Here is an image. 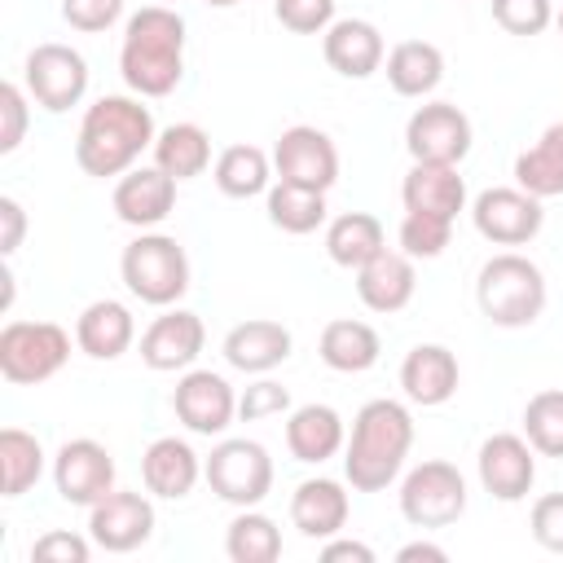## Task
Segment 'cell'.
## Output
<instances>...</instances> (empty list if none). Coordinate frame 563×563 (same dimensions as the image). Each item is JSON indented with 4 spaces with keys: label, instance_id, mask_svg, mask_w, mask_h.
I'll return each mask as SVG.
<instances>
[{
    "label": "cell",
    "instance_id": "f6af8a7d",
    "mask_svg": "<svg viewBox=\"0 0 563 563\" xmlns=\"http://www.w3.org/2000/svg\"><path fill=\"white\" fill-rule=\"evenodd\" d=\"M88 554H92V537L79 532H44L31 545V559L40 563H88Z\"/></svg>",
    "mask_w": 563,
    "mask_h": 563
},
{
    "label": "cell",
    "instance_id": "7402d4cb",
    "mask_svg": "<svg viewBox=\"0 0 563 563\" xmlns=\"http://www.w3.org/2000/svg\"><path fill=\"white\" fill-rule=\"evenodd\" d=\"M457 383H462V369H457V356L444 343H418L400 361V387L422 409L453 400Z\"/></svg>",
    "mask_w": 563,
    "mask_h": 563
},
{
    "label": "cell",
    "instance_id": "4dcf8cb0",
    "mask_svg": "<svg viewBox=\"0 0 563 563\" xmlns=\"http://www.w3.org/2000/svg\"><path fill=\"white\" fill-rule=\"evenodd\" d=\"M515 185L537 194V198H554L563 194V119L550 123L519 158H515Z\"/></svg>",
    "mask_w": 563,
    "mask_h": 563
},
{
    "label": "cell",
    "instance_id": "f35d334b",
    "mask_svg": "<svg viewBox=\"0 0 563 563\" xmlns=\"http://www.w3.org/2000/svg\"><path fill=\"white\" fill-rule=\"evenodd\" d=\"M493 22L506 35H541L554 22V4L550 0H493Z\"/></svg>",
    "mask_w": 563,
    "mask_h": 563
},
{
    "label": "cell",
    "instance_id": "ab89813d",
    "mask_svg": "<svg viewBox=\"0 0 563 563\" xmlns=\"http://www.w3.org/2000/svg\"><path fill=\"white\" fill-rule=\"evenodd\" d=\"M273 13L295 35H325L334 22V0H273Z\"/></svg>",
    "mask_w": 563,
    "mask_h": 563
},
{
    "label": "cell",
    "instance_id": "ee69618b",
    "mask_svg": "<svg viewBox=\"0 0 563 563\" xmlns=\"http://www.w3.org/2000/svg\"><path fill=\"white\" fill-rule=\"evenodd\" d=\"M528 528H532V541H537L541 550L563 554V493H545V497H537V501H532V519H528Z\"/></svg>",
    "mask_w": 563,
    "mask_h": 563
},
{
    "label": "cell",
    "instance_id": "f1b7e54d",
    "mask_svg": "<svg viewBox=\"0 0 563 563\" xmlns=\"http://www.w3.org/2000/svg\"><path fill=\"white\" fill-rule=\"evenodd\" d=\"M383 66L396 97H431L444 79V53L431 40H400Z\"/></svg>",
    "mask_w": 563,
    "mask_h": 563
},
{
    "label": "cell",
    "instance_id": "b9f144b4",
    "mask_svg": "<svg viewBox=\"0 0 563 563\" xmlns=\"http://www.w3.org/2000/svg\"><path fill=\"white\" fill-rule=\"evenodd\" d=\"M273 413H290V391L282 383L260 378L238 396V418L242 422H260V418H273Z\"/></svg>",
    "mask_w": 563,
    "mask_h": 563
},
{
    "label": "cell",
    "instance_id": "e0dca14e",
    "mask_svg": "<svg viewBox=\"0 0 563 563\" xmlns=\"http://www.w3.org/2000/svg\"><path fill=\"white\" fill-rule=\"evenodd\" d=\"M207 343V330H202V317L189 312V308H167L163 317H154L141 334V361L158 374H172V369H189L198 361Z\"/></svg>",
    "mask_w": 563,
    "mask_h": 563
},
{
    "label": "cell",
    "instance_id": "ac0fdd59",
    "mask_svg": "<svg viewBox=\"0 0 563 563\" xmlns=\"http://www.w3.org/2000/svg\"><path fill=\"white\" fill-rule=\"evenodd\" d=\"M321 53H325V66L343 79H369L387 62L383 31L365 18H334L321 35Z\"/></svg>",
    "mask_w": 563,
    "mask_h": 563
},
{
    "label": "cell",
    "instance_id": "7dc6e473",
    "mask_svg": "<svg viewBox=\"0 0 563 563\" xmlns=\"http://www.w3.org/2000/svg\"><path fill=\"white\" fill-rule=\"evenodd\" d=\"M321 559H325V563H343V559H352V563H374V550H369L365 541H347V537H330V541L321 545Z\"/></svg>",
    "mask_w": 563,
    "mask_h": 563
},
{
    "label": "cell",
    "instance_id": "5b68a950",
    "mask_svg": "<svg viewBox=\"0 0 563 563\" xmlns=\"http://www.w3.org/2000/svg\"><path fill=\"white\" fill-rule=\"evenodd\" d=\"M119 273H123V286L141 303H154V308H172L189 290V255L167 233H145L141 229V238H132L123 246Z\"/></svg>",
    "mask_w": 563,
    "mask_h": 563
},
{
    "label": "cell",
    "instance_id": "681fc988",
    "mask_svg": "<svg viewBox=\"0 0 563 563\" xmlns=\"http://www.w3.org/2000/svg\"><path fill=\"white\" fill-rule=\"evenodd\" d=\"M202 4H211V9H233V4H242V0H202Z\"/></svg>",
    "mask_w": 563,
    "mask_h": 563
},
{
    "label": "cell",
    "instance_id": "ba28073f",
    "mask_svg": "<svg viewBox=\"0 0 563 563\" xmlns=\"http://www.w3.org/2000/svg\"><path fill=\"white\" fill-rule=\"evenodd\" d=\"M400 515L413 528H449L466 515V479L453 462L427 457L400 479Z\"/></svg>",
    "mask_w": 563,
    "mask_h": 563
},
{
    "label": "cell",
    "instance_id": "d590c367",
    "mask_svg": "<svg viewBox=\"0 0 563 563\" xmlns=\"http://www.w3.org/2000/svg\"><path fill=\"white\" fill-rule=\"evenodd\" d=\"M44 475V444L22 431V427H4L0 431V488L4 497H22L26 488H35Z\"/></svg>",
    "mask_w": 563,
    "mask_h": 563
},
{
    "label": "cell",
    "instance_id": "836d02e7",
    "mask_svg": "<svg viewBox=\"0 0 563 563\" xmlns=\"http://www.w3.org/2000/svg\"><path fill=\"white\" fill-rule=\"evenodd\" d=\"M216 185L224 198H255L273 185V158L260 145H229L216 158Z\"/></svg>",
    "mask_w": 563,
    "mask_h": 563
},
{
    "label": "cell",
    "instance_id": "f907efd6",
    "mask_svg": "<svg viewBox=\"0 0 563 563\" xmlns=\"http://www.w3.org/2000/svg\"><path fill=\"white\" fill-rule=\"evenodd\" d=\"M554 26H559V35H563V9H559V13H554Z\"/></svg>",
    "mask_w": 563,
    "mask_h": 563
},
{
    "label": "cell",
    "instance_id": "6da1fadb",
    "mask_svg": "<svg viewBox=\"0 0 563 563\" xmlns=\"http://www.w3.org/2000/svg\"><path fill=\"white\" fill-rule=\"evenodd\" d=\"M409 449H413V413L391 396L365 400L343 444V479L356 493H383L405 471Z\"/></svg>",
    "mask_w": 563,
    "mask_h": 563
},
{
    "label": "cell",
    "instance_id": "9a60e30c",
    "mask_svg": "<svg viewBox=\"0 0 563 563\" xmlns=\"http://www.w3.org/2000/svg\"><path fill=\"white\" fill-rule=\"evenodd\" d=\"M475 471H479V484L488 497L497 501H523L537 484V449L528 444V435H515V431H497L479 444V457H475Z\"/></svg>",
    "mask_w": 563,
    "mask_h": 563
},
{
    "label": "cell",
    "instance_id": "30bf717a",
    "mask_svg": "<svg viewBox=\"0 0 563 563\" xmlns=\"http://www.w3.org/2000/svg\"><path fill=\"white\" fill-rule=\"evenodd\" d=\"M471 119L453 101H427L405 123V150L413 163H449L457 167L471 154Z\"/></svg>",
    "mask_w": 563,
    "mask_h": 563
},
{
    "label": "cell",
    "instance_id": "2e32d148",
    "mask_svg": "<svg viewBox=\"0 0 563 563\" xmlns=\"http://www.w3.org/2000/svg\"><path fill=\"white\" fill-rule=\"evenodd\" d=\"M172 409L194 435H224L238 418V391L216 369H189L172 391Z\"/></svg>",
    "mask_w": 563,
    "mask_h": 563
},
{
    "label": "cell",
    "instance_id": "d6986e66",
    "mask_svg": "<svg viewBox=\"0 0 563 563\" xmlns=\"http://www.w3.org/2000/svg\"><path fill=\"white\" fill-rule=\"evenodd\" d=\"M114 216L132 229H154L176 207V180L163 167H132L114 185Z\"/></svg>",
    "mask_w": 563,
    "mask_h": 563
},
{
    "label": "cell",
    "instance_id": "60d3db41",
    "mask_svg": "<svg viewBox=\"0 0 563 563\" xmlns=\"http://www.w3.org/2000/svg\"><path fill=\"white\" fill-rule=\"evenodd\" d=\"M26 88L18 84H0V154H13L26 136V119H31V106H26Z\"/></svg>",
    "mask_w": 563,
    "mask_h": 563
},
{
    "label": "cell",
    "instance_id": "d4e9b609",
    "mask_svg": "<svg viewBox=\"0 0 563 563\" xmlns=\"http://www.w3.org/2000/svg\"><path fill=\"white\" fill-rule=\"evenodd\" d=\"M418 290V273H413V260L405 251H378L369 264L356 268V295L369 312H400Z\"/></svg>",
    "mask_w": 563,
    "mask_h": 563
},
{
    "label": "cell",
    "instance_id": "4316f807",
    "mask_svg": "<svg viewBox=\"0 0 563 563\" xmlns=\"http://www.w3.org/2000/svg\"><path fill=\"white\" fill-rule=\"evenodd\" d=\"M136 339V317L119 299H92L75 321V343L92 361H119Z\"/></svg>",
    "mask_w": 563,
    "mask_h": 563
},
{
    "label": "cell",
    "instance_id": "e575fe53",
    "mask_svg": "<svg viewBox=\"0 0 563 563\" xmlns=\"http://www.w3.org/2000/svg\"><path fill=\"white\" fill-rule=\"evenodd\" d=\"M264 207H268V220L282 233H295V238H303V233L325 224V194L321 189H303V185L277 180V185H268Z\"/></svg>",
    "mask_w": 563,
    "mask_h": 563
},
{
    "label": "cell",
    "instance_id": "8fae6325",
    "mask_svg": "<svg viewBox=\"0 0 563 563\" xmlns=\"http://www.w3.org/2000/svg\"><path fill=\"white\" fill-rule=\"evenodd\" d=\"M471 220L479 229V238H488L493 246H523L541 233L545 211L541 198L519 189V185H493L471 202Z\"/></svg>",
    "mask_w": 563,
    "mask_h": 563
},
{
    "label": "cell",
    "instance_id": "52a82bcc",
    "mask_svg": "<svg viewBox=\"0 0 563 563\" xmlns=\"http://www.w3.org/2000/svg\"><path fill=\"white\" fill-rule=\"evenodd\" d=\"M202 479L211 484V493L220 501L246 510L273 493V457L260 440H246V435L220 440L202 462Z\"/></svg>",
    "mask_w": 563,
    "mask_h": 563
},
{
    "label": "cell",
    "instance_id": "bcb514c9",
    "mask_svg": "<svg viewBox=\"0 0 563 563\" xmlns=\"http://www.w3.org/2000/svg\"><path fill=\"white\" fill-rule=\"evenodd\" d=\"M22 233H26V211L18 198H0V255H13L22 246Z\"/></svg>",
    "mask_w": 563,
    "mask_h": 563
},
{
    "label": "cell",
    "instance_id": "d6a6232c",
    "mask_svg": "<svg viewBox=\"0 0 563 563\" xmlns=\"http://www.w3.org/2000/svg\"><path fill=\"white\" fill-rule=\"evenodd\" d=\"M224 554L233 563H277L282 559V528L264 510L246 506L224 528Z\"/></svg>",
    "mask_w": 563,
    "mask_h": 563
},
{
    "label": "cell",
    "instance_id": "cb8c5ba5",
    "mask_svg": "<svg viewBox=\"0 0 563 563\" xmlns=\"http://www.w3.org/2000/svg\"><path fill=\"white\" fill-rule=\"evenodd\" d=\"M400 202L405 211L457 220V211H466V180L449 163H413L400 180Z\"/></svg>",
    "mask_w": 563,
    "mask_h": 563
},
{
    "label": "cell",
    "instance_id": "603a6c76",
    "mask_svg": "<svg viewBox=\"0 0 563 563\" xmlns=\"http://www.w3.org/2000/svg\"><path fill=\"white\" fill-rule=\"evenodd\" d=\"M347 488L330 475H317V479H303L295 493H290V523L299 528V537L308 541H330L343 532L347 523Z\"/></svg>",
    "mask_w": 563,
    "mask_h": 563
},
{
    "label": "cell",
    "instance_id": "44dd1931",
    "mask_svg": "<svg viewBox=\"0 0 563 563\" xmlns=\"http://www.w3.org/2000/svg\"><path fill=\"white\" fill-rule=\"evenodd\" d=\"M290 347H295L290 330H286L282 321H268V317L238 321V325L224 334V343H220L224 361H229L233 369H242V374H268V369H277V365L290 356Z\"/></svg>",
    "mask_w": 563,
    "mask_h": 563
},
{
    "label": "cell",
    "instance_id": "83f0119b",
    "mask_svg": "<svg viewBox=\"0 0 563 563\" xmlns=\"http://www.w3.org/2000/svg\"><path fill=\"white\" fill-rule=\"evenodd\" d=\"M317 352L330 369L339 374H365L378 365V352H383V339L369 321H356V317H339V321H325L321 339H317Z\"/></svg>",
    "mask_w": 563,
    "mask_h": 563
},
{
    "label": "cell",
    "instance_id": "74e56055",
    "mask_svg": "<svg viewBox=\"0 0 563 563\" xmlns=\"http://www.w3.org/2000/svg\"><path fill=\"white\" fill-rule=\"evenodd\" d=\"M453 238V220H440V216H422V211H405L400 229H396V242L409 260H435L444 255Z\"/></svg>",
    "mask_w": 563,
    "mask_h": 563
},
{
    "label": "cell",
    "instance_id": "1f68e13d",
    "mask_svg": "<svg viewBox=\"0 0 563 563\" xmlns=\"http://www.w3.org/2000/svg\"><path fill=\"white\" fill-rule=\"evenodd\" d=\"M154 167L172 180H194L211 167V136L198 123H172L154 136Z\"/></svg>",
    "mask_w": 563,
    "mask_h": 563
},
{
    "label": "cell",
    "instance_id": "4fadbf2b",
    "mask_svg": "<svg viewBox=\"0 0 563 563\" xmlns=\"http://www.w3.org/2000/svg\"><path fill=\"white\" fill-rule=\"evenodd\" d=\"M53 484L66 506H97L106 493H114V457L101 440H66L53 457Z\"/></svg>",
    "mask_w": 563,
    "mask_h": 563
},
{
    "label": "cell",
    "instance_id": "5bb4252c",
    "mask_svg": "<svg viewBox=\"0 0 563 563\" xmlns=\"http://www.w3.org/2000/svg\"><path fill=\"white\" fill-rule=\"evenodd\" d=\"M88 537L106 554H128L154 537V501L145 493L114 488L97 506H88Z\"/></svg>",
    "mask_w": 563,
    "mask_h": 563
},
{
    "label": "cell",
    "instance_id": "f546056e",
    "mask_svg": "<svg viewBox=\"0 0 563 563\" xmlns=\"http://www.w3.org/2000/svg\"><path fill=\"white\" fill-rule=\"evenodd\" d=\"M387 246V238H383V224H378V216H369V211H343V216H334L330 224H325V255L339 264V268H361V264H369L378 251Z\"/></svg>",
    "mask_w": 563,
    "mask_h": 563
},
{
    "label": "cell",
    "instance_id": "7c38bea8",
    "mask_svg": "<svg viewBox=\"0 0 563 563\" xmlns=\"http://www.w3.org/2000/svg\"><path fill=\"white\" fill-rule=\"evenodd\" d=\"M273 172L286 185H303V189H321L325 194L339 180V150L321 128L295 123L273 145Z\"/></svg>",
    "mask_w": 563,
    "mask_h": 563
},
{
    "label": "cell",
    "instance_id": "9c48e42d",
    "mask_svg": "<svg viewBox=\"0 0 563 563\" xmlns=\"http://www.w3.org/2000/svg\"><path fill=\"white\" fill-rule=\"evenodd\" d=\"M22 84H26V92H31V101H35L40 110L66 114V110L79 106L84 92H88V62H84L79 48L48 40V44H35V48L26 53V62H22Z\"/></svg>",
    "mask_w": 563,
    "mask_h": 563
},
{
    "label": "cell",
    "instance_id": "ffe728a7",
    "mask_svg": "<svg viewBox=\"0 0 563 563\" xmlns=\"http://www.w3.org/2000/svg\"><path fill=\"white\" fill-rule=\"evenodd\" d=\"M141 479L154 497L163 501H180L194 493V484L202 479V457L194 453L189 440L180 435H158L145 453H141Z\"/></svg>",
    "mask_w": 563,
    "mask_h": 563
},
{
    "label": "cell",
    "instance_id": "277c9868",
    "mask_svg": "<svg viewBox=\"0 0 563 563\" xmlns=\"http://www.w3.org/2000/svg\"><path fill=\"white\" fill-rule=\"evenodd\" d=\"M475 303L493 325L523 330L545 312V273L528 255L501 251V255L484 260V268L475 277Z\"/></svg>",
    "mask_w": 563,
    "mask_h": 563
},
{
    "label": "cell",
    "instance_id": "816d5d0a",
    "mask_svg": "<svg viewBox=\"0 0 563 563\" xmlns=\"http://www.w3.org/2000/svg\"><path fill=\"white\" fill-rule=\"evenodd\" d=\"M158 4H172V9H176V4H180V0H158Z\"/></svg>",
    "mask_w": 563,
    "mask_h": 563
},
{
    "label": "cell",
    "instance_id": "c3c4849f",
    "mask_svg": "<svg viewBox=\"0 0 563 563\" xmlns=\"http://www.w3.org/2000/svg\"><path fill=\"white\" fill-rule=\"evenodd\" d=\"M396 559H400V563H418V559H427V563H444L449 550H444V545H431V541H409V545L396 550Z\"/></svg>",
    "mask_w": 563,
    "mask_h": 563
},
{
    "label": "cell",
    "instance_id": "484cf974",
    "mask_svg": "<svg viewBox=\"0 0 563 563\" xmlns=\"http://www.w3.org/2000/svg\"><path fill=\"white\" fill-rule=\"evenodd\" d=\"M343 444H347V427H343L334 405H317L312 400V405L290 409V418H286V449H290L295 462L321 466L334 453H343Z\"/></svg>",
    "mask_w": 563,
    "mask_h": 563
},
{
    "label": "cell",
    "instance_id": "7bdbcfd3",
    "mask_svg": "<svg viewBox=\"0 0 563 563\" xmlns=\"http://www.w3.org/2000/svg\"><path fill=\"white\" fill-rule=\"evenodd\" d=\"M62 18L75 31L97 35V31H110L123 18V0H62Z\"/></svg>",
    "mask_w": 563,
    "mask_h": 563
},
{
    "label": "cell",
    "instance_id": "3957f363",
    "mask_svg": "<svg viewBox=\"0 0 563 563\" xmlns=\"http://www.w3.org/2000/svg\"><path fill=\"white\" fill-rule=\"evenodd\" d=\"M119 75L136 97H167L185 75V18L172 4H145L128 18Z\"/></svg>",
    "mask_w": 563,
    "mask_h": 563
},
{
    "label": "cell",
    "instance_id": "8d00e7d4",
    "mask_svg": "<svg viewBox=\"0 0 563 563\" xmlns=\"http://www.w3.org/2000/svg\"><path fill=\"white\" fill-rule=\"evenodd\" d=\"M523 435L541 457H563V387H545L523 405Z\"/></svg>",
    "mask_w": 563,
    "mask_h": 563
},
{
    "label": "cell",
    "instance_id": "8992f818",
    "mask_svg": "<svg viewBox=\"0 0 563 563\" xmlns=\"http://www.w3.org/2000/svg\"><path fill=\"white\" fill-rule=\"evenodd\" d=\"M70 361V334L57 321H9L0 330V374L13 387L48 383Z\"/></svg>",
    "mask_w": 563,
    "mask_h": 563
},
{
    "label": "cell",
    "instance_id": "7a4b0ae2",
    "mask_svg": "<svg viewBox=\"0 0 563 563\" xmlns=\"http://www.w3.org/2000/svg\"><path fill=\"white\" fill-rule=\"evenodd\" d=\"M154 114L141 97H97L79 119L75 163L97 180L123 176L136 167L141 150H154Z\"/></svg>",
    "mask_w": 563,
    "mask_h": 563
}]
</instances>
